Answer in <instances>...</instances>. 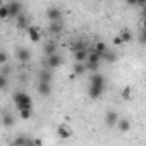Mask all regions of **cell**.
Returning a JSON list of instances; mask_svg holds the SVG:
<instances>
[{
  "mask_svg": "<svg viewBox=\"0 0 146 146\" xmlns=\"http://www.w3.org/2000/svg\"><path fill=\"white\" fill-rule=\"evenodd\" d=\"M105 120H107V124L110 125V127H113V125H117L119 124V117H117V112H113V110H110V112H107V115H105Z\"/></svg>",
  "mask_w": 146,
  "mask_h": 146,
  "instance_id": "cell-9",
  "label": "cell"
},
{
  "mask_svg": "<svg viewBox=\"0 0 146 146\" xmlns=\"http://www.w3.org/2000/svg\"><path fill=\"white\" fill-rule=\"evenodd\" d=\"M7 17H11V11H9V5L5 4H2L0 5V19H7Z\"/></svg>",
  "mask_w": 146,
  "mask_h": 146,
  "instance_id": "cell-20",
  "label": "cell"
},
{
  "mask_svg": "<svg viewBox=\"0 0 146 146\" xmlns=\"http://www.w3.org/2000/svg\"><path fill=\"white\" fill-rule=\"evenodd\" d=\"M62 57L58 55V53H55V55H50V57H46V67L48 69H58L60 65H62Z\"/></svg>",
  "mask_w": 146,
  "mask_h": 146,
  "instance_id": "cell-3",
  "label": "cell"
},
{
  "mask_svg": "<svg viewBox=\"0 0 146 146\" xmlns=\"http://www.w3.org/2000/svg\"><path fill=\"white\" fill-rule=\"evenodd\" d=\"M2 120H4V125H5V127H11V125L14 124V115H11L9 112H4Z\"/></svg>",
  "mask_w": 146,
  "mask_h": 146,
  "instance_id": "cell-18",
  "label": "cell"
},
{
  "mask_svg": "<svg viewBox=\"0 0 146 146\" xmlns=\"http://www.w3.org/2000/svg\"><path fill=\"white\" fill-rule=\"evenodd\" d=\"M103 57H105L107 60H115V55H113V53H105Z\"/></svg>",
  "mask_w": 146,
  "mask_h": 146,
  "instance_id": "cell-30",
  "label": "cell"
},
{
  "mask_svg": "<svg viewBox=\"0 0 146 146\" xmlns=\"http://www.w3.org/2000/svg\"><path fill=\"white\" fill-rule=\"evenodd\" d=\"M48 31H50V33H55V35H58V33L62 31V26H60V23H52V24H50V28H48Z\"/></svg>",
  "mask_w": 146,
  "mask_h": 146,
  "instance_id": "cell-22",
  "label": "cell"
},
{
  "mask_svg": "<svg viewBox=\"0 0 146 146\" xmlns=\"http://www.w3.org/2000/svg\"><path fill=\"white\" fill-rule=\"evenodd\" d=\"M0 88H2V90L7 88V79H5V76H0Z\"/></svg>",
  "mask_w": 146,
  "mask_h": 146,
  "instance_id": "cell-28",
  "label": "cell"
},
{
  "mask_svg": "<svg viewBox=\"0 0 146 146\" xmlns=\"http://www.w3.org/2000/svg\"><path fill=\"white\" fill-rule=\"evenodd\" d=\"M50 91H52L50 83H38V93H41L43 96H48Z\"/></svg>",
  "mask_w": 146,
  "mask_h": 146,
  "instance_id": "cell-14",
  "label": "cell"
},
{
  "mask_svg": "<svg viewBox=\"0 0 146 146\" xmlns=\"http://www.w3.org/2000/svg\"><path fill=\"white\" fill-rule=\"evenodd\" d=\"M144 84H146V74H144Z\"/></svg>",
  "mask_w": 146,
  "mask_h": 146,
  "instance_id": "cell-35",
  "label": "cell"
},
{
  "mask_svg": "<svg viewBox=\"0 0 146 146\" xmlns=\"http://www.w3.org/2000/svg\"><path fill=\"white\" fill-rule=\"evenodd\" d=\"M46 17H48L52 23H58V19L62 17V12H60V9H57V7H50V9L46 11Z\"/></svg>",
  "mask_w": 146,
  "mask_h": 146,
  "instance_id": "cell-6",
  "label": "cell"
},
{
  "mask_svg": "<svg viewBox=\"0 0 146 146\" xmlns=\"http://www.w3.org/2000/svg\"><path fill=\"white\" fill-rule=\"evenodd\" d=\"M102 58H103V55H100V53H96V52L90 53V57H88V65H90V69H91V70H96Z\"/></svg>",
  "mask_w": 146,
  "mask_h": 146,
  "instance_id": "cell-4",
  "label": "cell"
},
{
  "mask_svg": "<svg viewBox=\"0 0 146 146\" xmlns=\"http://www.w3.org/2000/svg\"><path fill=\"white\" fill-rule=\"evenodd\" d=\"M103 90H105V78L96 72V74H93V78H91V81H90V90H88V93H90L91 98H100V96L103 95Z\"/></svg>",
  "mask_w": 146,
  "mask_h": 146,
  "instance_id": "cell-1",
  "label": "cell"
},
{
  "mask_svg": "<svg viewBox=\"0 0 146 146\" xmlns=\"http://www.w3.org/2000/svg\"><path fill=\"white\" fill-rule=\"evenodd\" d=\"M117 127H119V131H120V132H127V131L131 129V122H129L127 119H120V120H119V124H117Z\"/></svg>",
  "mask_w": 146,
  "mask_h": 146,
  "instance_id": "cell-16",
  "label": "cell"
},
{
  "mask_svg": "<svg viewBox=\"0 0 146 146\" xmlns=\"http://www.w3.org/2000/svg\"><path fill=\"white\" fill-rule=\"evenodd\" d=\"M143 26H144L143 29H146V17H144V21H143Z\"/></svg>",
  "mask_w": 146,
  "mask_h": 146,
  "instance_id": "cell-34",
  "label": "cell"
},
{
  "mask_svg": "<svg viewBox=\"0 0 146 146\" xmlns=\"http://www.w3.org/2000/svg\"><path fill=\"white\" fill-rule=\"evenodd\" d=\"M112 43H113L115 46H120V45H124V41L120 40V36H119V35H117V36H115V38L112 40Z\"/></svg>",
  "mask_w": 146,
  "mask_h": 146,
  "instance_id": "cell-27",
  "label": "cell"
},
{
  "mask_svg": "<svg viewBox=\"0 0 146 146\" xmlns=\"http://www.w3.org/2000/svg\"><path fill=\"white\" fill-rule=\"evenodd\" d=\"M29 143V137H26V136H17L14 141H12V146H26Z\"/></svg>",
  "mask_w": 146,
  "mask_h": 146,
  "instance_id": "cell-17",
  "label": "cell"
},
{
  "mask_svg": "<svg viewBox=\"0 0 146 146\" xmlns=\"http://www.w3.org/2000/svg\"><path fill=\"white\" fill-rule=\"evenodd\" d=\"M28 38L33 41V43H38L40 40H41V33H40V29L36 28V26H28Z\"/></svg>",
  "mask_w": 146,
  "mask_h": 146,
  "instance_id": "cell-5",
  "label": "cell"
},
{
  "mask_svg": "<svg viewBox=\"0 0 146 146\" xmlns=\"http://www.w3.org/2000/svg\"><path fill=\"white\" fill-rule=\"evenodd\" d=\"M7 58H9V57H7V53H5V52L0 53V65H2V67L7 64Z\"/></svg>",
  "mask_w": 146,
  "mask_h": 146,
  "instance_id": "cell-26",
  "label": "cell"
},
{
  "mask_svg": "<svg viewBox=\"0 0 146 146\" xmlns=\"http://www.w3.org/2000/svg\"><path fill=\"white\" fill-rule=\"evenodd\" d=\"M84 72H86V65L81 64V62H76L74 64V74L76 76H81V74H84Z\"/></svg>",
  "mask_w": 146,
  "mask_h": 146,
  "instance_id": "cell-19",
  "label": "cell"
},
{
  "mask_svg": "<svg viewBox=\"0 0 146 146\" xmlns=\"http://www.w3.org/2000/svg\"><path fill=\"white\" fill-rule=\"evenodd\" d=\"M43 50H45V55H46V57L55 55V53H57V45H55V41H48Z\"/></svg>",
  "mask_w": 146,
  "mask_h": 146,
  "instance_id": "cell-13",
  "label": "cell"
},
{
  "mask_svg": "<svg viewBox=\"0 0 146 146\" xmlns=\"http://www.w3.org/2000/svg\"><path fill=\"white\" fill-rule=\"evenodd\" d=\"M7 5H9V11H11V16H12V17L21 16V9H23V5H21L19 2H11V4H7Z\"/></svg>",
  "mask_w": 146,
  "mask_h": 146,
  "instance_id": "cell-10",
  "label": "cell"
},
{
  "mask_svg": "<svg viewBox=\"0 0 146 146\" xmlns=\"http://www.w3.org/2000/svg\"><path fill=\"white\" fill-rule=\"evenodd\" d=\"M19 115H21L23 120H29L31 115H33V110H23V112H19Z\"/></svg>",
  "mask_w": 146,
  "mask_h": 146,
  "instance_id": "cell-25",
  "label": "cell"
},
{
  "mask_svg": "<svg viewBox=\"0 0 146 146\" xmlns=\"http://www.w3.org/2000/svg\"><path fill=\"white\" fill-rule=\"evenodd\" d=\"M122 98H125V100H131V98H132V90H131V86H125V88L122 90Z\"/></svg>",
  "mask_w": 146,
  "mask_h": 146,
  "instance_id": "cell-23",
  "label": "cell"
},
{
  "mask_svg": "<svg viewBox=\"0 0 146 146\" xmlns=\"http://www.w3.org/2000/svg\"><path fill=\"white\" fill-rule=\"evenodd\" d=\"M95 52H96V53H100V55H105V53H107V45H105L103 41H96Z\"/></svg>",
  "mask_w": 146,
  "mask_h": 146,
  "instance_id": "cell-21",
  "label": "cell"
},
{
  "mask_svg": "<svg viewBox=\"0 0 146 146\" xmlns=\"http://www.w3.org/2000/svg\"><path fill=\"white\" fill-rule=\"evenodd\" d=\"M33 143H35L36 146H43V139H41V137H36V139H33Z\"/></svg>",
  "mask_w": 146,
  "mask_h": 146,
  "instance_id": "cell-29",
  "label": "cell"
},
{
  "mask_svg": "<svg viewBox=\"0 0 146 146\" xmlns=\"http://www.w3.org/2000/svg\"><path fill=\"white\" fill-rule=\"evenodd\" d=\"M119 36H120V40L124 41V43H131L132 41V33L127 29V28H124V29H120V33H119Z\"/></svg>",
  "mask_w": 146,
  "mask_h": 146,
  "instance_id": "cell-12",
  "label": "cell"
},
{
  "mask_svg": "<svg viewBox=\"0 0 146 146\" xmlns=\"http://www.w3.org/2000/svg\"><path fill=\"white\" fill-rule=\"evenodd\" d=\"M70 134H72V131L69 129V125L60 124V125L57 127V136H58L60 139H69V137H70Z\"/></svg>",
  "mask_w": 146,
  "mask_h": 146,
  "instance_id": "cell-7",
  "label": "cell"
},
{
  "mask_svg": "<svg viewBox=\"0 0 146 146\" xmlns=\"http://www.w3.org/2000/svg\"><path fill=\"white\" fill-rule=\"evenodd\" d=\"M17 26L19 28H26L28 29V23H26V17L21 14V16H17Z\"/></svg>",
  "mask_w": 146,
  "mask_h": 146,
  "instance_id": "cell-24",
  "label": "cell"
},
{
  "mask_svg": "<svg viewBox=\"0 0 146 146\" xmlns=\"http://www.w3.org/2000/svg\"><path fill=\"white\" fill-rule=\"evenodd\" d=\"M141 43H146V29H143V35H141Z\"/></svg>",
  "mask_w": 146,
  "mask_h": 146,
  "instance_id": "cell-31",
  "label": "cell"
},
{
  "mask_svg": "<svg viewBox=\"0 0 146 146\" xmlns=\"http://www.w3.org/2000/svg\"><path fill=\"white\" fill-rule=\"evenodd\" d=\"M16 57H17L21 62H29L31 52H29L28 48H17V50H16Z\"/></svg>",
  "mask_w": 146,
  "mask_h": 146,
  "instance_id": "cell-8",
  "label": "cell"
},
{
  "mask_svg": "<svg viewBox=\"0 0 146 146\" xmlns=\"http://www.w3.org/2000/svg\"><path fill=\"white\" fill-rule=\"evenodd\" d=\"M88 57H90V53H88L86 50H76V52H74V58H76V62L84 64V62H88Z\"/></svg>",
  "mask_w": 146,
  "mask_h": 146,
  "instance_id": "cell-11",
  "label": "cell"
},
{
  "mask_svg": "<svg viewBox=\"0 0 146 146\" xmlns=\"http://www.w3.org/2000/svg\"><path fill=\"white\" fill-rule=\"evenodd\" d=\"M40 83H52V74L48 69H43L40 72Z\"/></svg>",
  "mask_w": 146,
  "mask_h": 146,
  "instance_id": "cell-15",
  "label": "cell"
},
{
  "mask_svg": "<svg viewBox=\"0 0 146 146\" xmlns=\"http://www.w3.org/2000/svg\"><path fill=\"white\" fill-rule=\"evenodd\" d=\"M14 105H16V108L19 112H23V110H33V100L24 91H16L14 93Z\"/></svg>",
  "mask_w": 146,
  "mask_h": 146,
  "instance_id": "cell-2",
  "label": "cell"
},
{
  "mask_svg": "<svg viewBox=\"0 0 146 146\" xmlns=\"http://www.w3.org/2000/svg\"><path fill=\"white\" fill-rule=\"evenodd\" d=\"M26 146H36V144H35V143H33V139H29V143H28V144H26Z\"/></svg>",
  "mask_w": 146,
  "mask_h": 146,
  "instance_id": "cell-32",
  "label": "cell"
},
{
  "mask_svg": "<svg viewBox=\"0 0 146 146\" xmlns=\"http://www.w3.org/2000/svg\"><path fill=\"white\" fill-rule=\"evenodd\" d=\"M143 16H144V17H146V5H144V7H143Z\"/></svg>",
  "mask_w": 146,
  "mask_h": 146,
  "instance_id": "cell-33",
  "label": "cell"
}]
</instances>
